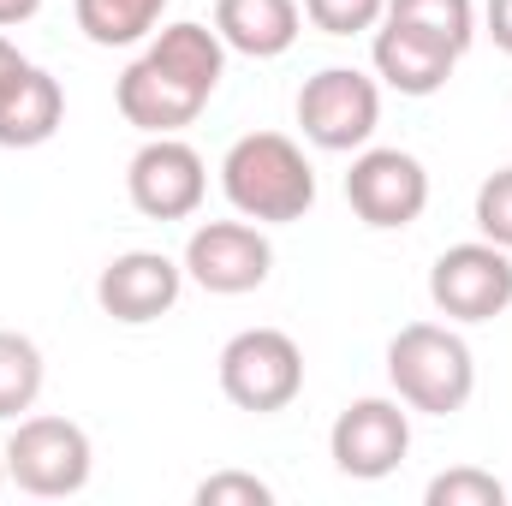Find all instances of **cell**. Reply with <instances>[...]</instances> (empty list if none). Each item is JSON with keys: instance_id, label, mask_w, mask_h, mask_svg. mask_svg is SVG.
<instances>
[{"instance_id": "21", "label": "cell", "mask_w": 512, "mask_h": 506, "mask_svg": "<svg viewBox=\"0 0 512 506\" xmlns=\"http://www.w3.org/2000/svg\"><path fill=\"white\" fill-rule=\"evenodd\" d=\"M477 233L489 245L512 251V167H495L483 185H477Z\"/></svg>"}, {"instance_id": "5", "label": "cell", "mask_w": 512, "mask_h": 506, "mask_svg": "<svg viewBox=\"0 0 512 506\" xmlns=\"http://www.w3.org/2000/svg\"><path fill=\"white\" fill-rule=\"evenodd\" d=\"M382 126V84L364 78L358 66H322L316 78H304L298 90V131L328 149V155H352L364 149Z\"/></svg>"}, {"instance_id": "24", "label": "cell", "mask_w": 512, "mask_h": 506, "mask_svg": "<svg viewBox=\"0 0 512 506\" xmlns=\"http://www.w3.org/2000/svg\"><path fill=\"white\" fill-rule=\"evenodd\" d=\"M36 12H42V0H0V30H12V24H24Z\"/></svg>"}, {"instance_id": "6", "label": "cell", "mask_w": 512, "mask_h": 506, "mask_svg": "<svg viewBox=\"0 0 512 506\" xmlns=\"http://www.w3.org/2000/svg\"><path fill=\"white\" fill-rule=\"evenodd\" d=\"M304 387V352L292 334L280 328H245L221 346V393L239 405V411H286Z\"/></svg>"}, {"instance_id": "12", "label": "cell", "mask_w": 512, "mask_h": 506, "mask_svg": "<svg viewBox=\"0 0 512 506\" xmlns=\"http://www.w3.org/2000/svg\"><path fill=\"white\" fill-rule=\"evenodd\" d=\"M179 292H185V262H173V256H161V251L114 256V262L102 268V280H96V304H102L114 322H126V328L161 322V316L179 304Z\"/></svg>"}, {"instance_id": "23", "label": "cell", "mask_w": 512, "mask_h": 506, "mask_svg": "<svg viewBox=\"0 0 512 506\" xmlns=\"http://www.w3.org/2000/svg\"><path fill=\"white\" fill-rule=\"evenodd\" d=\"M483 24H489L495 48H501V54H512V0H489V6H483Z\"/></svg>"}, {"instance_id": "10", "label": "cell", "mask_w": 512, "mask_h": 506, "mask_svg": "<svg viewBox=\"0 0 512 506\" xmlns=\"http://www.w3.org/2000/svg\"><path fill=\"white\" fill-rule=\"evenodd\" d=\"M328 453H334L340 477L382 483L411 453V417L399 411V399H352L328 429Z\"/></svg>"}, {"instance_id": "22", "label": "cell", "mask_w": 512, "mask_h": 506, "mask_svg": "<svg viewBox=\"0 0 512 506\" xmlns=\"http://www.w3.org/2000/svg\"><path fill=\"white\" fill-rule=\"evenodd\" d=\"M197 506H274V489L251 471H215L197 489Z\"/></svg>"}, {"instance_id": "9", "label": "cell", "mask_w": 512, "mask_h": 506, "mask_svg": "<svg viewBox=\"0 0 512 506\" xmlns=\"http://www.w3.org/2000/svg\"><path fill=\"white\" fill-rule=\"evenodd\" d=\"M346 203L364 227L399 233L429 209V173L405 149H364L346 173Z\"/></svg>"}, {"instance_id": "2", "label": "cell", "mask_w": 512, "mask_h": 506, "mask_svg": "<svg viewBox=\"0 0 512 506\" xmlns=\"http://www.w3.org/2000/svg\"><path fill=\"white\" fill-rule=\"evenodd\" d=\"M227 203L256 227H286L316 209V167L280 131H245L221 161Z\"/></svg>"}, {"instance_id": "11", "label": "cell", "mask_w": 512, "mask_h": 506, "mask_svg": "<svg viewBox=\"0 0 512 506\" xmlns=\"http://www.w3.org/2000/svg\"><path fill=\"white\" fill-rule=\"evenodd\" d=\"M274 268V251L262 239V227H251L245 215L239 221H203L191 239H185V274L215 292V298H239L256 292Z\"/></svg>"}, {"instance_id": "25", "label": "cell", "mask_w": 512, "mask_h": 506, "mask_svg": "<svg viewBox=\"0 0 512 506\" xmlns=\"http://www.w3.org/2000/svg\"><path fill=\"white\" fill-rule=\"evenodd\" d=\"M24 66H30V60H24V54H18V48H12V42L0 36V90H6V84H12V78L24 72Z\"/></svg>"}, {"instance_id": "18", "label": "cell", "mask_w": 512, "mask_h": 506, "mask_svg": "<svg viewBox=\"0 0 512 506\" xmlns=\"http://www.w3.org/2000/svg\"><path fill=\"white\" fill-rule=\"evenodd\" d=\"M42 376L48 370H42L36 340L0 328V417H24L36 405V393H42Z\"/></svg>"}, {"instance_id": "20", "label": "cell", "mask_w": 512, "mask_h": 506, "mask_svg": "<svg viewBox=\"0 0 512 506\" xmlns=\"http://www.w3.org/2000/svg\"><path fill=\"white\" fill-rule=\"evenodd\" d=\"M304 18L322 36H358L387 18V0H304Z\"/></svg>"}, {"instance_id": "27", "label": "cell", "mask_w": 512, "mask_h": 506, "mask_svg": "<svg viewBox=\"0 0 512 506\" xmlns=\"http://www.w3.org/2000/svg\"><path fill=\"white\" fill-rule=\"evenodd\" d=\"M507 495H512V489H507Z\"/></svg>"}, {"instance_id": "7", "label": "cell", "mask_w": 512, "mask_h": 506, "mask_svg": "<svg viewBox=\"0 0 512 506\" xmlns=\"http://www.w3.org/2000/svg\"><path fill=\"white\" fill-rule=\"evenodd\" d=\"M429 298L447 322H495L512 304V251L489 239L447 245L429 268Z\"/></svg>"}, {"instance_id": "3", "label": "cell", "mask_w": 512, "mask_h": 506, "mask_svg": "<svg viewBox=\"0 0 512 506\" xmlns=\"http://www.w3.org/2000/svg\"><path fill=\"white\" fill-rule=\"evenodd\" d=\"M387 381H393L399 405L429 411V417H453L477 393V364H471V346L453 328L411 322L387 346Z\"/></svg>"}, {"instance_id": "1", "label": "cell", "mask_w": 512, "mask_h": 506, "mask_svg": "<svg viewBox=\"0 0 512 506\" xmlns=\"http://www.w3.org/2000/svg\"><path fill=\"white\" fill-rule=\"evenodd\" d=\"M221 78H227V42L209 24L179 18V24H161L155 42L120 72L114 102L126 126H137L143 137H173L209 108Z\"/></svg>"}, {"instance_id": "17", "label": "cell", "mask_w": 512, "mask_h": 506, "mask_svg": "<svg viewBox=\"0 0 512 506\" xmlns=\"http://www.w3.org/2000/svg\"><path fill=\"white\" fill-rule=\"evenodd\" d=\"M387 18H399V24H411V30L435 36V42H447L453 54H465L477 42V6L471 0H387Z\"/></svg>"}, {"instance_id": "13", "label": "cell", "mask_w": 512, "mask_h": 506, "mask_svg": "<svg viewBox=\"0 0 512 506\" xmlns=\"http://www.w3.org/2000/svg\"><path fill=\"white\" fill-rule=\"evenodd\" d=\"M370 60H376V78L387 90H399V96H435V90H447V78L459 66V54L447 42L423 36V30H411L399 18H382Z\"/></svg>"}, {"instance_id": "26", "label": "cell", "mask_w": 512, "mask_h": 506, "mask_svg": "<svg viewBox=\"0 0 512 506\" xmlns=\"http://www.w3.org/2000/svg\"><path fill=\"white\" fill-rule=\"evenodd\" d=\"M0 489H6V453H0Z\"/></svg>"}, {"instance_id": "14", "label": "cell", "mask_w": 512, "mask_h": 506, "mask_svg": "<svg viewBox=\"0 0 512 506\" xmlns=\"http://www.w3.org/2000/svg\"><path fill=\"white\" fill-rule=\"evenodd\" d=\"M304 30L298 0H215V36L245 60H280Z\"/></svg>"}, {"instance_id": "4", "label": "cell", "mask_w": 512, "mask_h": 506, "mask_svg": "<svg viewBox=\"0 0 512 506\" xmlns=\"http://www.w3.org/2000/svg\"><path fill=\"white\" fill-rule=\"evenodd\" d=\"M0 453H6V477L24 495H42V501L78 495L90 483V465H96L90 435L72 417H18V429Z\"/></svg>"}, {"instance_id": "15", "label": "cell", "mask_w": 512, "mask_h": 506, "mask_svg": "<svg viewBox=\"0 0 512 506\" xmlns=\"http://www.w3.org/2000/svg\"><path fill=\"white\" fill-rule=\"evenodd\" d=\"M66 120V96L42 66H24L0 90V149H42Z\"/></svg>"}, {"instance_id": "8", "label": "cell", "mask_w": 512, "mask_h": 506, "mask_svg": "<svg viewBox=\"0 0 512 506\" xmlns=\"http://www.w3.org/2000/svg\"><path fill=\"white\" fill-rule=\"evenodd\" d=\"M203 191H209V167L179 131L149 137L126 167V197L143 221H185L203 209Z\"/></svg>"}, {"instance_id": "19", "label": "cell", "mask_w": 512, "mask_h": 506, "mask_svg": "<svg viewBox=\"0 0 512 506\" xmlns=\"http://www.w3.org/2000/svg\"><path fill=\"white\" fill-rule=\"evenodd\" d=\"M423 501L429 506H507V483H495L477 465H459V471H441L423 489Z\"/></svg>"}, {"instance_id": "16", "label": "cell", "mask_w": 512, "mask_h": 506, "mask_svg": "<svg viewBox=\"0 0 512 506\" xmlns=\"http://www.w3.org/2000/svg\"><path fill=\"white\" fill-rule=\"evenodd\" d=\"M173 0H72L78 12V30L96 42V48H131L143 36H155L161 12Z\"/></svg>"}]
</instances>
